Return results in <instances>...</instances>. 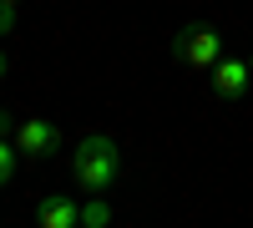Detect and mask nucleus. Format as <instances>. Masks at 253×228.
I'll return each instance as SVG.
<instances>
[{"mask_svg":"<svg viewBox=\"0 0 253 228\" xmlns=\"http://www.w3.org/2000/svg\"><path fill=\"white\" fill-rule=\"evenodd\" d=\"M5 71H10V61H5V51H0V76H5Z\"/></svg>","mask_w":253,"mask_h":228,"instance_id":"nucleus-10","label":"nucleus"},{"mask_svg":"<svg viewBox=\"0 0 253 228\" xmlns=\"http://www.w3.org/2000/svg\"><path fill=\"white\" fill-rule=\"evenodd\" d=\"M248 66H253V56H248Z\"/></svg>","mask_w":253,"mask_h":228,"instance_id":"nucleus-11","label":"nucleus"},{"mask_svg":"<svg viewBox=\"0 0 253 228\" xmlns=\"http://www.w3.org/2000/svg\"><path fill=\"white\" fill-rule=\"evenodd\" d=\"M15 168H20L15 137H0V188H10V182H15Z\"/></svg>","mask_w":253,"mask_h":228,"instance_id":"nucleus-7","label":"nucleus"},{"mask_svg":"<svg viewBox=\"0 0 253 228\" xmlns=\"http://www.w3.org/2000/svg\"><path fill=\"white\" fill-rule=\"evenodd\" d=\"M15 31V0H0V36Z\"/></svg>","mask_w":253,"mask_h":228,"instance_id":"nucleus-8","label":"nucleus"},{"mask_svg":"<svg viewBox=\"0 0 253 228\" xmlns=\"http://www.w3.org/2000/svg\"><path fill=\"white\" fill-rule=\"evenodd\" d=\"M36 223L41 228H81V203L66 193H51L36 203Z\"/></svg>","mask_w":253,"mask_h":228,"instance_id":"nucleus-5","label":"nucleus"},{"mask_svg":"<svg viewBox=\"0 0 253 228\" xmlns=\"http://www.w3.org/2000/svg\"><path fill=\"white\" fill-rule=\"evenodd\" d=\"M172 56L187 61V66H208V71H213L218 56H223V36L213 26H203V20H193V26H182L172 36Z\"/></svg>","mask_w":253,"mask_h":228,"instance_id":"nucleus-2","label":"nucleus"},{"mask_svg":"<svg viewBox=\"0 0 253 228\" xmlns=\"http://www.w3.org/2000/svg\"><path fill=\"white\" fill-rule=\"evenodd\" d=\"M15 147L26 152V157H36V162H46V157L61 152V127L46 122V117H26V122L15 127Z\"/></svg>","mask_w":253,"mask_h":228,"instance_id":"nucleus-3","label":"nucleus"},{"mask_svg":"<svg viewBox=\"0 0 253 228\" xmlns=\"http://www.w3.org/2000/svg\"><path fill=\"white\" fill-rule=\"evenodd\" d=\"M15 5H20V0H15Z\"/></svg>","mask_w":253,"mask_h":228,"instance_id":"nucleus-12","label":"nucleus"},{"mask_svg":"<svg viewBox=\"0 0 253 228\" xmlns=\"http://www.w3.org/2000/svg\"><path fill=\"white\" fill-rule=\"evenodd\" d=\"M122 173V152L112 137H81L76 152H71V178L81 193H107Z\"/></svg>","mask_w":253,"mask_h":228,"instance_id":"nucleus-1","label":"nucleus"},{"mask_svg":"<svg viewBox=\"0 0 253 228\" xmlns=\"http://www.w3.org/2000/svg\"><path fill=\"white\" fill-rule=\"evenodd\" d=\"M248 81H253V66H248V61L218 56V66H213V91H218L223 101H238V96L248 91Z\"/></svg>","mask_w":253,"mask_h":228,"instance_id":"nucleus-4","label":"nucleus"},{"mask_svg":"<svg viewBox=\"0 0 253 228\" xmlns=\"http://www.w3.org/2000/svg\"><path fill=\"white\" fill-rule=\"evenodd\" d=\"M112 223V208H107V198L91 193L86 203H81V228H107Z\"/></svg>","mask_w":253,"mask_h":228,"instance_id":"nucleus-6","label":"nucleus"},{"mask_svg":"<svg viewBox=\"0 0 253 228\" xmlns=\"http://www.w3.org/2000/svg\"><path fill=\"white\" fill-rule=\"evenodd\" d=\"M15 127H20V122H15L5 107H0V137H15Z\"/></svg>","mask_w":253,"mask_h":228,"instance_id":"nucleus-9","label":"nucleus"}]
</instances>
